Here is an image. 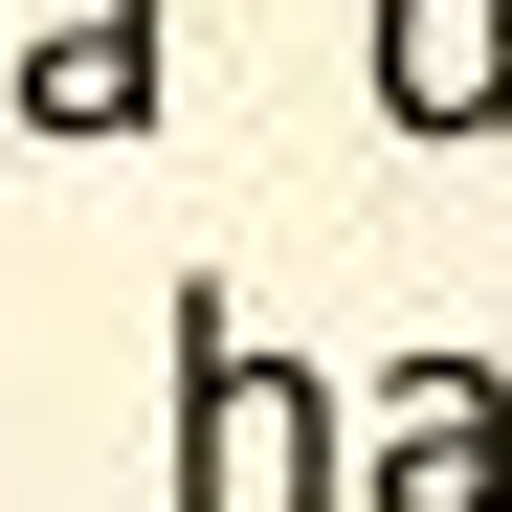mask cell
Segmentation results:
<instances>
[{
  "label": "cell",
  "instance_id": "7a4b0ae2",
  "mask_svg": "<svg viewBox=\"0 0 512 512\" xmlns=\"http://www.w3.org/2000/svg\"><path fill=\"white\" fill-rule=\"evenodd\" d=\"M357 512H512V357H468V334L379 357V401H357Z\"/></svg>",
  "mask_w": 512,
  "mask_h": 512
},
{
  "label": "cell",
  "instance_id": "277c9868",
  "mask_svg": "<svg viewBox=\"0 0 512 512\" xmlns=\"http://www.w3.org/2000/svg\"><path fill=\"white\" fill-rule=\"evenodd\" d=\"M379 134L423 156H512V0H379Z\"/></svg>",
  "mask_w": 512,
  "mask_h": 512
},
{
  "label": "cell",
  "instance_id": "6da1fadb",
  "mask_svg": "<svg viewBox=\"0 0 512 512\" xmlns=\"http://www.w3.org/2000/svg\"><path fill=\"white\" fill-rule=\"evenodd\" d=\"M179 512H357V401L223 290H179Z\"/></svg>",
  "mask_w": 512,
  "mask_h": 512
},
{
  "label": "cell",
  "instance_id": "3957f363",
  "mask_svg": "<svg viewBox=\"0 0 512 512\" xmlns=\"http://www.w3.org/2000/svg\"><path fill=\"white\" fill-rule=\"evenodd\" d=\"M156 90H179V23L156 0H0V112L45 156H134Z\"/></svg>",
  "mask_w": 512,
  "mask_h": 512
}]
</instances>
